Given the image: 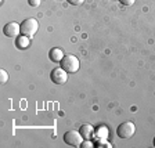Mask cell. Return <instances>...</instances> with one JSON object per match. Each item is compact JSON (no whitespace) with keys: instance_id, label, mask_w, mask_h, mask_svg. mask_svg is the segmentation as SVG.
Wrapping results in <instances>:
<instances>
[{"instance_id":"4fadbf2b","label":"cell","mask_w":155,"mask_h":148,"mask_svg":"<svg viewBox=\"0 0 155 148\" xmlns=\"http://www.w3.org/2000/svg\"><path fill=\"white\" fill-rule=\"evenodd\" d=\"M93 145H94L93 141H90V140H86V141H82L81 147L82 148H90V147H93Z\"/></svg>"},{"instance_id":"3957f363","label":"cell","mask_w":155,"mask_h":148,"mask_svg":"<svg viewBox=\"0 0 155 148\" xmlns=\"http://www.w3.org/2000/svg\"><path fill=\"white\" fill-rule=\"evenodd\" d=\"M116 133H118V136L120 139H130L136 133V126L133 122H123L118 126Z\"/></svg>"},{"instance_id":"6da1fadb","label":"cell","mask_w":155,"mask_h":148,"mask_svg":"<svg viewBox=\"0 0 155 148\" xmlns=\"http://www.w3.org/2000/svg\"><path fill=\"white\" fill-rule=\"evenodd\" d=\"M61 64V68H64L68 74H75V72L79 71V60H78L76 55L68 54L62 58V61L60 62Z\"/></svg>"},{"instance_id":"5bb4252c","label":"cell","mask_w":155,"mask_h":148,"mask_svg":"<svg viewBox=\"0 0 155 148\" xmlns=\"http://www.w3.org/2000/svg\"><path fill=\"white\" fill-rule=\"evenodd\" d=\"M68 3L72 4V6H81L84 3V0H68Z\"/></svg>"},{"instance_id":"277c9868","label":"cell","mask_w":155,"mask_h":148,"mask_svg":"<svg viewBox=\"0 0 155 148\" xmlns=\"http://www.w3.org/2000/svg\"><path fill=\"white\" fill-rule=\"evenodd\" d=\"M64 141L65 144L71 145V147H81L82 141H83V137H82L81 132H76V130H69L64 134Z\"/></svg>"},{"instance_id":"9c48e42d","label":"cell","mask_w":155,"mask_h":148,"mask_svg":"<svg viewBox=\"0 0 155 148\" xmlns=\"http://www.w3.org/2000/svg\"><path fill=\"white\" fill-rule=\"evenodd\" d=\"M17 47L21 48V50H24V48H28L29 44H31V42H29V38L25 35H21L17 38V42H15Z\"/></svg>"},{"instance_id":"ba28073f","label":"cell","mask_w":155,"mask_h":148,"mask_svg":"<svg viewBox=\"0 0 155 148\" xmlns=\"http://www.w3.org/2000/svg\"><path fill=\"white\" fill-rule=\"evenodd\" d=\"M79 132H81L82 137H83L84 140H90L94 136V132H96V130H94V127L91 125H83V126H81Z\"/></svg>"},{"instance_id":"5b68a950","label":"cell","mask_w":155,"mask_h":148,"mask_svg":"<svg viewBox=\"0 0 155 148\" xmlns=\"http://www.w3.org/2000/svg\"><path fill=\"white\" fill-rule=\"evenodd\" d=\"M50 77H51V81L54 82L55 84H64L65 82L68 81V72L65 71L64 68L58 67V68H54L51 71Z\"/></svg>"},{"instance_id":"30bf717a","label":"cell","mask_w":155,"mask_h":148,"mask_svg":"<svg viewBox=\"0 0 155 148\" xmlns=\"http://www.w3.org/2000/svg\"><path fill=\"white\" fill-rule=\"evenodd\" d=\"M94 136H96L97 140H105L108 137V129H107V126H100L98 129L94 132Z\"/></svg>"},{"instance_id":"e0dca14e","label":"cell","mask_w":155,"mask_h":148,"mask_svg":"<svg viewBox=\"0 0 155 148\" xmlns=\"http://www.w3.org/2000/svg\"><path fill=\"white\" fill-rule=\"evenodd\" d=\"M154 145H155V137H154Z\"/></svg>"},{"instance_id":"2e32d148","label":"cell","mask_w":155,"mask_h":148,"mask_svg":"<svg viewBox=\"0 0 155 148\" xmlns=\"http://www.w3.org/2000/svg\"><path fill=\"white\" fill-rule=\"evenodd\" d=\"M122 4H125V6H132V4H134V0H119Z\"/></svg>"},{"instance_id":"52a82bcc","label":"cell","mask_w":155,"mask_h":148,"mask_svg":"<svg viewBox=\"0 0 155 148\" xmlns=\"http://www.w3.org/2000/svg\"><path fill=\"white\" fill-rule=\"evenodd\" d=\"M48 57H50V60H51L53 62H61L62 58H64L65 55H64V53H62L61 48L54 47V48H51V50H50V53H48Z\"/></svg>"},{"instance_id":"9a60e30c","label":"cell","mask_w":155,"mask_h":148,"mask_svg":"<svg viewBox=\"0 0 155 148\" xmlns=\"http://www.w3.org/2000/svg\"><path fill=\"white\" fill-rule=\"evenodd\" d=\"M40 2H42V0H28V3L31 7H39Z\"/></svg>"},{"instance_id":"7c38bea8","label":"cell","mask_w":155,"mask_h":148,"mask_svg":"<svg viewBox=\"0 0 155 148\" xmlns=\"http://www.w3.org/2000/svg\"><path fill=\"white\" fill-rule=\"evenodd\" d=\"M96 147H111V144L110 143H107L105 140H97V143H96Z\"/></svg>"},{"instance_id":"8fae6325","label":"cell","mask_w":155,"mask_h":148,"mask_svg":"<svg viewBox=\"0 0 155 148\" xmlns=\"http://www.w3.org/2000/svg\"><path fill=\"white\" fill-rule=\"evenodd\" d=\"M7 81H8V74H7L4 69H2V71H0V83L4 84Z\"/></svg>"},{"instance_id":"7a4b0ae2","label":"cell","mask_w":155,"mask_h":148,"mask_svg":"<svg viewBox=\"0 0 155 148\" xmlns=\"http://www.w3.org/2000/svg\"><path fill=\"white\" fill-rule=\"evenodd\" d=\"M38 29H39V22L35 18H28L21 24V33L28 36V38L35 35L38 32Z\"/></svg>"},{"instance_id":"8992f818","label":"cell","mask_w":155,"mask_h":148,"mask_svg":"<svg viewBox=\"0 0 155 148\" xmlns=\"http://www.w3.org/2000/svg\"><path fill=\"white\" fill-rule=\"evenodd\" d=\"M3 33L7 38H17L18 33H21V25L17 22H8L4 25Z\"/></svg>"}]
</instances>
